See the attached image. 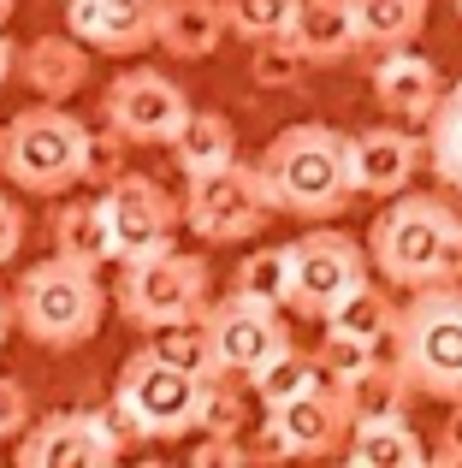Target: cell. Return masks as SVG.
Masks as SVG:
<instances>
[{"label":"cell","instance_id":"cell-1","mask_svg":"<svg viewBox=\"0 0 462 468\" xmlns=\"http://www.w3.org/2000/svg\"><path fill=\"white\" fill-rule=\"evenodd\" d=\"M267 178V196H273L278 214L297 219H338L350 202H356V166H350V137H338L332 125H290L267 143V154L255 160Z\"/></svg>","mask_w":462,"mask_h":468},{"label":"cell","instance_id":"cell-2","mask_svg":"<svg viewBox=\"0 0 462 468\" xmlns=\"http://www.w3.org/2000/svg\"><path fill=\"white\" fill-rule=\"evenodd\" d=\"M368 255L385 273V285H404V291L457 285L462 214L439 196H392V207L368 226Z\"/></svg>","mask_w":462,"mask_h":468},{"label":"cell","instance_id":"cell-3","mask_svg":"<svg viewBox=\"0 0 462 468\" xmlns=\"http://www.w3.org/2000/svg\"><path fill=\"white\" fill-rule=\"evenodd\" d=\"M220 374H202V367H184L166 350H137L119 374L113 391V415L125 421L131 439H184L202 433L208 421V391Z\"/></svg>","mask_w":462,"mask_h":468},{"label":"cell","instance_id":"cell-4","mask_svg":"<svg viewBox=\"0 0 462 468\" xmlns=\"http://www.w3.org/2000/svg\"><path fill=\"white\" fill-rule=\"evenodd\" d=\"M392 374L421 398L462 403V285H427L397 309Z\"/></svg>","mask_w":462,"mask_h":468},{"label":"cell","instance_id":"cell-5","mask_svg":"<svg viewBox=\"0 0 462 468\" xmlns=\"http://www.w3.org/2000/svg\"><path fill=\"white\" fill-rule=\"evenodd\" d=\"M101 314H107L101 279H95L89 261H71V255L36 261L18 279V291H12V320L42 350H78V344H89L101 332Z\"/></svg>","mask_w":462,"mask_h":468},{"label":"cell","instance_id":"cell-6","mask_svg":"<svg viewBox=\"0 0 462 468\" xmlns=\"http://www.w3.org/2000/svg\"><path fill=\"white\" fill-rule=\"evenodd\" d=\"M95 166V137L83 119H71L59 101L24 107L6 131H0V172L6 184L30 196H66L71 184H83Z\"/></svg>","mask_w":462,"mask_h":468},{"label":"cell","instance_id":"cell-7","mask_svg":"<svg viewBox=\"0 0 462 468\" xmlns=\"http://www.w3.org/2000/svg\"><path fill=\"white\" fill-rule=\"evenodd\" d=\"M267 214H278L273 196H267V178L261 166H220V172H202L190 178V196H184V219L190 231H202L208 243H243L267 226Z\"/></svg>","mask_w":462,"mask_h":468},{"label":"cell","instance_id":"cell-8","mask_svg":"<svg viewBox=\"0 0 462 468\" xmlns=\"http://www.w3.org/2000/svg\"><path fill=\"white\" fill-rule=\"evenodd\" d=\"M368 261L373 255L356 238H344V231H309V238H297L290 243V309L309 314V320H326L368 279Z\"/></svg>","mask_w":462,"mask_h":468},{"label":"cell","instance_id":"cell-9","mask_svg":"<svg viewBox=\"0 0 462 468\" xmlns=\"http://www.w3.org/2000/svg\"><path fill=\"white\" fill-rule=\"evenodd\" d=\"M202 303H208V267L196 255H178V250L125 267V279H119V309L137 326H154V332L173 326V320L202 314Z\"/></svg>","mask_w":462,"mask_h":468},{"label":"cell","instance_id":"cell-10","mask_svg":"<svg viewBox=\"0 0 462 468\" xmlns=\"http://www.w3.org/2000/svg\"><path fill=\"white\" fill-rule=\"evenodd\" d=\"M101 207H107V231H113V261L137 267V261H154V255L173 250V238H178V202L154 178L125 172L119 184H107Z\"/></svg>","mask_w":462,"mask_h":468},{"label":"cell","instance_id":"cell-11","mask_svg":"<svg viewBox=\"0 0 462 468\" xmlns=\"http://www.w3.org/2000/svg\"><path fill=\"white\" fill-rule=\"evenodd\" d=\"M125 439L131 433L119 415H95V410L42 415L18 439V463L24 468H95V463H113L125 451Z\"/></svg>","mask_w":462,"mask_h":468},{"label":"cell","instance_id":"cell-12","mask_svg":"<svg viewBox=\"0 0 462 468\" xmlns=\"http://www.w3.org/2000/svg\"><path fill=\"white\" fill-rule=\"evenodd\" d=\"M202 326H208L214 374H255L278 344H290L278 309L261 303V297H249V291H231L226 303H214V309L202 314Z\"/></svg>","mask_w":462,"mask_h":468},{"label":"cell","instance_id":"cell-13","mask_svg":"<svg viewBox=\"0 0 462 468\" xmlns=\"http://www.w3.org/2000/svg\"><path fill=\"white\" fill-rule=\"evenodd\" d=\"M190 113L196 107L184 101V90L161 71H125L107 83V125L125 143H178Z\"/></svg>","mask_w":462,"mask_h":468},{"label":"cell","instance_id":"cell-14","mask_svg":"<svg viewBox=\"0 0 462 468\" xmlns=\"http://www.w3.org/2000/svg\"><path fill=\"white\" fill-rule=\"evenodd\" d=\"M356 415H362L356 398H350L344 386L332 391V379H326V386L267 410V451H273V457H320V451H332L338 439L356 427Z\"/></svg>","mask_w":462,"mask_h":468},{"label":"cell","instance_id":"cell-15","mask_svg":"<svg viewBox=\"0 0 462 468\" xmlns=\"http://www.w3.org/2000/svg\"><path fill=\"white\" fill-rule=\"evenodd\" d=\"M66 24L83 48L101 54H137L161 36V0H71Z\"/></svg>","mask_w":462,"mask_h":468},{"label":"cell","instance_id":"cell-16","mask_svg":"<svg viewBox=\"0 0 462 468\" xmlns=\"http://www.w3.org/2000/svg\"><path fill=\"white\" fill-rule=\"evenodd\" d=\"M421 143L397 125H373L350 137V166H356V190L362 196H404V184L421 166Z\"/></svg>","mask_w":462,"mask_h":468},{"label":"cell","instance_id":"cell-17","mask_svg":"<svg viewBox=\"0 0 462 468\" xmlns=\"http://www.w3.org/2000/svg\"><path fill=\"white\" fill-rule=\"evenodd\" d=\"M285 36L309 66H338L362 48L356 0H297V18H290Z\"/></svg>","mask_w":462,"mask_h":468},{"label":"cell","instance_id":"cell-18","mask_svg":"<svg viewBox=\"0 0 462 468\" xmlns=\"http://www.w3.org/2000/svg\"><path fill=\"white\" fill-rule=\"evenodd\" d=\"M373 101H380L392 119H404V125L433 119V107L445 101L439 66L421 59V54H409V48H392V54L380 59V71H373Z\"/></svg>","mask_w":462,"mask_h":468},{"label":"cell","instance_id":"cell-19","mask_svg":"<svg viewBox=\"0 0 462 468\" xmlns=\"http://www.w3.org/2000/svg\"><path fill=\"white\" fill-rule=\"evenodd\" d=\"M344 457L368 463V468H415V463H427V445L397 410H362L344 439Z\"/></svg>","mask_w":462,"mask_h":468},{"label":"cell","instance_id":"cell-20","mask_svg":"<svg viewBox=\"0 0 462 468\" xmlns=\"http://www.w3.org/2000/svg\"><path fill=\"white\" fill-rule=\"evenodd\" d=\"M231 30L220 0H161V36L154 42L178 59H208Z\"/></svg>","mask_w":462,"mask_h":468},{"label":"cell","instance_id":"cell-21","mask_svg":"<svg viewBox=\"0 0 462 468\" xmlns=\"http://www.w3.org/2000/svg\"><path fill=\"white\" fill-rule=\"evenodd\" d=\"M249 386H255V398H261L267 410H278V403H290V398H302V391L326 386V367H320V356L297 350V344H278V350L249 374Z\"/></svg>","mask_w":462,"mask_h":468},{"label":"cell","instance_id":"cell-22","mask_svg":"<svg viewBox=\"0 0 462 468\" xmlns=\"http://www.w3.org/2000/svg\"><path fill=\"white\" fill-rule=\"evenodd\" d=\"M173 154H178V166H184V178H202V172L231 166V160H237L231 119H226V113H190V125L178 131Z\"/></svg>","mask_w":462,"mask_h":468},{"label":"cell","instance_id":"cell-23","mask_svg":"<svg viewBox=\"0 0 462 468\" xmlns=\"http://www.w3.org/2000/svg\"><path fill=\"white\" fill-rule=\"evenodd\" d=\"M54 255H71V261H113V231H107V207L101 202H71L54 226Z\"/></svg>","mask_w":462,"mask_h":468},{"label":"cell","instance_id":"cell-24","mask_svg":"<svg viewBox=\"0 0 462 468\" xmlns=\"http://www.w3.org/2000/svg\"><path fill=\"white\" fill-rule=\"evenodd\" d=\"M427 166L439 184H451L462 196V83L445 90V101L427 119Z\"/></svg>","mask_w":462,"mask_h":468},{"label":"cell","instance_id":"cell-25","mask_svg":"<svg viewBox=\"0 0 462 468\" xmlns=\"http://www.w3.org/2000/svg\"><path fill=\"white\" fill-rule=\"evenodd\" d=\"M356 18H362V42L373 48H409L427 24V0H356Z\"/></svg>","mask_w":462,"mask_h":468},{"label":"cell","instance_id":"cell-26","mask_svg":"<svg viewBox=\"0 0 462 468\" xmlns=\"http://www.w3.org/2000/svg\"><path fill=\"white\" fill-rule=\"evenodd\" d=\"M320 367H326V379L332 386H344V391H356V386H368L373 374H380V344L373 338H356V332H338V326H326V338H320Z\"/></svg>","mask_w":462,"mask_h":468},{"label":"cell","instance_id":"cell-27","mask_svg":"<svg viewBox=\"0 0 462 468\" xmlns=\"http://www.w3.org/2000/svg\"><path fill=\"white\" fill-rule=\"evenodd\" d=\"M326 326H338V332H356V338H392V326H397V309H392V297H385L373 279H362L356 291H350L344 303H338L332 314H326Z\"/></svg>","mask_w":462,"mask_h":468},{"label":"cell","instance_id":"cell-28","mask_svg":"<svg viewBox=\"0 0 462 468\" xmlns=\"http://www.w3.org/2000/svg\"><path fill=\"white\" fill-rule=\"evenodd\" d=\"M24 71H30V83L47 101H59V95H71L83 83V54L71 42H36V54L24 59Z\"/></svg>","mask_w":462,"mask_h":468},{"label":"cell","instance_id":"cell-29","mask_svg":"<svg viewBox=\"0 0 462 468\" xmlns=\"http://www.w3.org/2000/svg\"><path fill=\"white\" fill-rule=\"evenodd\" d=\"M220 6H226V24L249 42H273L297 18V0H220Z\"/></svg>","mask_w":462,"mask_h":468},{"label":"cell","instance_id":"cell-30","mask_svg":"<svg viewBox=\"0 0 462 468\" xmlns=\"http://www.w3.org/2000/svg\"><path fill=\"white\" fill-rule=\"evenodd\" d=\"M237 291H249V297L285 309L290 303V250H255L249 261L237 267Z\"/></svg>","mask_w":462,"mask_h":468},{"label":"cell","instance_id":"cell-31","mask_svg":"<svg viewBox=\"0 0 462 468\" xmlns=\"http://www.w3.org/2000/svg\"><path fill=\"white\" fill-rule=\"evenodd\" d=\"M30 433V391L18 379H0V445Z\"/></svg>","mask_w":462,"mask_h":468},{"label":"cell","instance_id":"cell-32","mask_svg":"<svg viewBox=\"0 0 462 468\" xmlns=\"http://www.w3.org/2000/svg\"><path fill=\"white\" fill-rule=\"evenodd\" d=\"M18 250H24V207L12 202V196H0V267H6Z\"/></svg>","mask_w":462,"mask_h":468},{"label":"cell","instance_id":"cell-33","mask_svg":"<svg viewBox=\"0 0 462 468\" xmlns=\"http://www.w3.org/2000/svg\"><path fill=\"white\" fill-rule=\"evenodd\" d=\"M439 457L445 463H462V403L451 410V421H445V439H439Z\"/></svg>","mask_w":462,"mask_h":468},{"label":"cell","instance_id":"cell-34","mask_svg":"<svg viewBox=\"0 0 462 468\" xmlns=\"http://www.w3.org/2000/svg\"><path fill=\"white\" fill-rule=\"evenodd\" d=\"M226 457H243V445H226V439H214V445H196V463H226Z\"/></svg>","mask_w":462,"mask_h":468},{"label":"cell","instance_id":"cell-35","mask_svg":"<svg viewBox=\"0 0 462 468\" xmlns=\"http://www.w3.org/2000/svg\"><path fill=\"white\" fill-rule=\"evenodd\" d=\"M6 71H12V42L0 36V83H6Z\"/></svg>","mask_w":462,"mask_h":468},{"label":"cell","instance_id":"cell-36","mask_svg":"<svg viewBox=\"0 0 462 468\" xmlns=\"http://www.w3.org/2000/svg\"><path fill=\"white\" fill-rule=\"evenodd\" d=\"M6 326H18V320H12V309L0 303V350H6Z\"/></svg>","mask_w":462,"mask_h":468},{"label":"cell","instance_id":"cell-37","mask_svg":"<svg viewBox=\"0 0 462 468\" xmlns=\"http://www.w3.org/2000/svg\"><path fill=\"white\" fill-rule=\"evenodd\" d=\"M12 6H18V0H0V30H6V18H12Z\"/></svg>","mask_w":462,"mask_h":468},{"label":"cell","instance_id":"cell-38","mask_svg":"<svg viewBox=\"0 0 462 468\" xmlns=\"http://www.w3.org/2000/svg\"><path fill=\"white\" fill-rule=\"evenodd\" d=\"M457 18H462V0H457Z\"/></svg>","mask_w":462,"mask_h":468}]
</instances>
